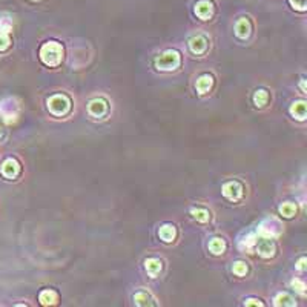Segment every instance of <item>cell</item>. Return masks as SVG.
I'll use <instances>...</instances> for the list:
<instances>
[{
	"label": "cell",
	"mask_w": 307,
	"mask_h": 307,
	"mask_svg": "<svg viewBox=\"0 0 307 307\" xmlns=\"http://www.w3.org/2000/svg\"><path fill=\"white\" fill-rule=\"evenodd\" d=\"M40 60L50 68L59 66L63 60V46L57 42L45 43L40 50Z\"/></svg>",
	"instance_id": "1"
},
{
	"label": "cell",
	"mask_w": 307,
	"mask_h": 307,
	"mask_svg": "<svg viewBox=\"0 0 307 307\" xmlns=\"http://www.w3.org/2000/svg\"><path fill=\"white\" fill-rule=\"evenodd\" d=\"M48 109L55 117H63L71 111V100L65 94H55L48 99Z\"/></svg>",
	"instance_id": "2"
},
{
	"label": "cell",
	"mask_w": 307,
	"mask_h": 307,
	"mask_svg": "<svg viewBox=\"0 0 307 307\" xmlns=\"http://www.w3.org/2000/svg\"><path fill=\"white\" fill-rule=\"evenodd\" d=\"M180 54L178 51L174 50H169L166 52H163L161 55H158L155 59V68L158 71H175L178 66H180Z\"/></svg>",
	"instance_id": "3"
},
{
	"label": "cell",
	"mask_w": 307,
	"mask_h": 307,
	"mask_svg": "<svg viewBox=\"0 0 307 307\" xmlns=\"http://www.w3.org/2000/svg\"><path fill=\"white\" fill-rule=\"evenodd\" d=\"M18 114H20V106H18L16 99L8 97L0 102V117L3 119L5 123L8 124L16 123L18 119Z\"/></svg>",
	"instance_id": "4"
},
{
	"label": "cell",
	"mask_w": 307,
	"mask_h": 307,
	"mask_svg": "<svg viewBox=\"0 0 307 307\" xmlns=\"http://www.w3.org/2000/svg\"><path fill=\"white\" fill-rule=\"evenodd\" d=\"M281 223L278 222L276 218H267L264 220V222L260 224V227H258V234H260L261 237H267V238H275L281 234Z\"/></svg>",
	"instance_id": "5"
},
{
	"label": "cell",
	"mask_w": 307,
	"mask_h": 307,
	"mask_svg": "<svg viewBox=\"0 0 307 307\" xmlns=\"http://www.w3.org/2000/svg\"><path fill=\"white\" fill-rule=\"evenodd\" d=\"M256 246V254L263 256V258H272L275 255V243L272 241V238H267V237H261L260 239H256L255 241Z\"/></svg>",
	"instance_id": "6"
},
{
	"label": "cell",
	"mask_w": 307,
	"mask_h": 307,
	"mask_svg": "<svg viewBox=\"0 0 307 307\" xmlns=\"http://www.w3.org/2000/svg\"><path fill=\"white\" fill-rule=\"evenodd\" d=\"M108 111H109V106L104 99H94L88 104V112L94 119H103L104 115L108 114Z\"/></svg>",
	"instance_id": "7"
},
{
	"label": "cell",
	"mask_w": 307,
	"mask_h": 307,
	"mask_svg": "<svg viewBox=\"0 0 307 307\" xmlns=\"http://www.w3.org/2000/svg\"><path fill=\"white\" fill-rule=\"evenodd\" d=\"M194 11H195V16L201 18V20H209V18H212L215 8L210 0H200V2L195 3Z\"/></svg>",
	"instance_id": "8"
},
{
	"label": "cell",
	"mask_w": 307,
	"mask_h": 307,
	"mask_svg": "<svg viewBox=\"0 0 307 307\" xmlns=\"http://www.w3.org/2000/svg\"><path fill=\"white\" fill-rule=\"evenodd\" d=\"M0 172H2V175L5 178L13 180L16 177H18L20 174V165H18V161L16 158H6L2 163V168H0Z\"/></svg>",
	"instance_id": "9"
},
{
	"label": "cell",
	"mask_w": 307,
	"mask_h": 307,
	"mask_svg": "<svg viewBox=\"0 0 307 307\" xmlns=\"http://www.w3.org/2000/svg\"><path fill=\"white\" fill-rule=\"evenodd\" d=\"M243 186L238 181H229L223 186V195L230 201H238L243 197Z\"/></svg>",
	"instance_id": "10"
},
{
	"label": "cell",
	"mask_w": 307,
	"mask_h": 307,
	"mask_svg": "<svg viewBox=\"0 0 307 307\" xmlns=\"http://www.w3.org/2000/svg\"><path fill=\"white\" fill-rule=\"evenodd\" d=\"M189 50L192 54L201 55L207 50V38L205 35H195L189 40Z\"/></svg>",
	"instance_id": "11"
},
{
	"label": "cell",
	"mask_w": 307,
	"mask_h": 307,
	"mask_svg": "<svg viewBox=\"0 0 307 307\" xmlns=\"http://www.w3.org/2000/svg\"><path fill=\"white\" fill-rule=\"evenodd\" d=\"M251 33H252V25H251V22H249V18L241 17L235 23V34H237V37L241 38V40H246V38H249V35H251Z\"/></svg>",
	"instance_id": "12"
},
{
	"label": "cell",
	"mask_w": 307,
	"mask_h": 307,
	"mask_svg": "<svg viewBox=\"0 0 307 307\" xmlns=\"http://www.w3.org/2000/svg\"><path fill=\"white\" fill-rule=\"evenodd\" d=\"M212 86H214V79H212V75H209V74H203L201 77H198V80L195 83L197 92L201 95L207 94L210 89H212Z\"/></svg>",
	"instance_id": "13"
},
{
	"label": "cell",
	"mask_w": 307,
	"mask_h": 307,
	"mask_svg": "<svg viewBox=\"0 0 307 307\" xmlns=\"http://www.w3.org/2000/svg\"><path fill=\"white\" fill-rule=\"evenodd\" d=\"M158 237L163 239L165 243H172L177 237V229L174 224H165L161 226L158 230Z\"/></svg>",
	"instance_id": "14"
},
{
	"label": "cell",
	"mask_w": 307,
	"mask_h": 307,
	"mask_svg": "<svg viewBox=\"0 0 307 307\" xmlns=\"http://www.w3.org/2000/svg\"><path fill=\"white\" fill-rule=\"evenodd\" d=\"M290 114H292V117L296 119V120H306V115H307V104L306 102L300 100V102H295L292 106H290Z\"/></svg>",
	"instance_id": "15"
},
{
	"label": "cell",
	"mask_w": 307,
	"mask_h": 307,
	"mask_svg": "<svg viewBox=\"0 0 307 307\" xmlns=\"http://www.w3.org/2000/svg\"><path fill=\"white\" fill-rule=\"evenodd\" d=\"M145 267H146V272L149 273V276L155 278L161 272L163 263H161V260H158V258H148L145 261Z\"/></svg>",
	"instance_id": "16"
},
{
	"label": "cell",
	"mask_w": 307,
	"mask_h": 307,
	"mask_svg": "<svg viewBox=\"0 0 307 307\" xmlns=\"http://www.w3.org/2000/svg\"><path fill=\"white\" fill-rule=\"evenodd\" d=\"M57 300H59L57 292H54L51 289H46L38 295V301H40V304H43V306H54V304H57Z\"/></svg>",
	"instance_id": "17"
},
{
	"label": "cell",
	"mask_w": 307,
	"mask_h": 307,
	"mask_svg": "<svg viewBox=\"0 0 307 307\" xmlns=\"http://www.w3.org/2000/svg\"><path fill=\"white\" fill-rule=\"evenodd\" d=\"M209 251L214 255H223L226 251V241L223 238H212L209 241Z\"/></svg>",
	"instance_id": "18"
},
{
	"label": "cell",
	"mask_w": 307,
	"mask_h": 307,
	"mask_svg": "<svg viewBox=\"0 0 307 307\" xmlns=\"http://www.w3.org/2000/svg\"><path fill=\"white\" fill-rule=\"evenodd\" d=\"M134 303H136V306H141V307H146V306H157V303L154 301V298L146 293V292H138L134 295Z\"/></svg>",
	"instance_id": "19"
},
{
	"label": "cell",
	"mask_w": 307,
	"mask_h": 307,
	"mask_svg": "<svg viewBox=\"0 0 307 307\" xmlns=\"http://www.w3.org/2000/svg\"><path fill=\"white\" fill-rule=\"evenodd\" d=\"M275 306L276 307H281V306L293 307V306H296V303H295V300L292 298L289 293H278L275 296Z\"/></svg>",
	"instance_id": "20"
},
{
	"label": "cell",
	"mask_w": 307,
	"mask_h": 307,
	"mask_svg": "<svg viewBox=\"0 0 307 307\" xmlns=\"http://www.w3.org/2000/svg\"><path fill=\"white\" fill-rule=\"evenodd\" d=\"M13 31V18L8 14H0V34H9Z\"/></svg>",
	"instance_id": "21"
},
{
	"label": "cell",
	"mask_w": 307,
	"mask_h": 307,
	"mask_svg": "<svg viewBox=\"0 0 307 307\" xmlns=\"http://www.w3.org/2000/svg\"><path fill=\"white\" fill-rule=\"evenodd\" d=\"M267 100H269V94L264 89H258L254 94V103H255L256 108H264L267 104Z\"/></svg>",
	"instance_id": "22"
},
{
	"label": "cell",
	"mask_w": 307,
	"mask_h": 307,
	"mask_svg": "<svg viewBox=\"0 0 307 307\" xmlns=\"http://www.w3.org/2000/svg\"><path fill=\"white\" fill-rule=\"evenodd\" d=\"M190 214L200 223H207L209 222V217H210L207 210L203 209V207H194V209L190 210Z\"/></svg>",
	"instance_id": "23"
},
{
	"label": "cell",
	"mask_w": 307,
	"mask_h": 307,
	"mask_svg": "<svg viewBox=\"0 0 307 307\" xmlns=\"http://www.w3.org/2000/svg\"><path fill=\"white\" fill-rule=\"evenodd\" d=\"M296 205L295 203H283L280 206V214L284 217V218H292L296 215Z\"/></svg>",
	"instance_id": "24"
},
{
	"label": "cell",
	"mask_w": 307,
	"mask_h": 307,
	"mask_svg": "<svg viewBox=\"0 0 307 307\" xmlns=\"http://www.w3.org/2000/svg\"><path fill=\"white\" fill-rule=\"evenodd\" d=\"M232 272L237 275V276H244L247 273V264L243 263V261H237L232 267Z\"/></svg>",
	"instance_id": "25"
},
{
	"label": "cell",
	"mask_w": 307,
	"mask_h": 307,
	"mask_svg": "<svg viewBox=\"0 0 307 307\" xmlns=\"http://www.w3.org/2000/svg\"><path fill=\"white\" fill-rule=\"evenodd\" d=\"M11 45V37L9 34H0V51H5Z\"/></svg>",
	"instance_id": "26"
},
{
	"label": "cell",
	"mask_w": 307,
	"mask_h": 307,
	"mask_svg": "<svg viewBox=\"0 0 307 307\" xmlns=\"http://www.w3.org/2000/svg\"><path fill=\"white\" fill-rule=\"evenodd\" d=\"M290 5L296 11H306L307 8V0H289Z\"/></svg>",
	"instance_id": "27"
},
{
	"label": "cell",
	"mask_w": 307,
	"mask_h": 307,
	"mask_svg": "<svg viewBox=\"0 0 307 307\" xmlns=\"http://www.w3.org/2000/svg\"><path fill=\"white\" fill-rule=\"evenodd\" d=\"M292 286H293L295 289L298 290L300 293H304V290H306V284H304L301 280H292Z\"/></svg>",
	"instance_id": "28"
},
{
	"label": "cell",
	"mask_w": 307,
	"mask_h": 307,
	"mask_svg": "<svg viewBox=\"0 0 307 307\" xmlns=\"http://www.w3.org/2000/svg\"><path fill=\"white\" fill-rule=\"evenodd\" d=\"M255 241H256V239H255V237L254 235H249L247 238H244V244H241L243 247H251V246H254L255 244Z\"/></svg>",
	"instance_id": "29"
},
{
	"label": "cell",
	"mask_w": 307,
	"mask_h": 307,
	"mask_svg": "<svg viewBox=\"0 0 307 307\" xmlns=\"http://www.w3.org/2000/svg\"><path fill=\"white\" fill-rule=\"evenodd\" d=\"M244 306H260V307H263L264 304L260 300H256V298H247L244 301Z\"/></svg>",
	"instance_id": "30"
},
{
	"label": "cell",
	"mask_w": 307,
	"mask_h": 307,
	"mask_svg": "<svg viewBox=\"0 0 307 307\" xmlns=\"http://www.w3.org/2000/svg\"><path fill=\"white\" fill-rule=\"evenodd\" d=\"M296 269L298 271H306V258H300L298 263H296Z\"/></svg>",
	"instance_id": "31"
},
{
	"label": "cell",
	"mask_w": 307,
	"mask_h": 307,
	"mask_svg": "<svg viewBox=\"0 0 307 307\" xmlns=\"http://www.w3.org/2000/svg\"><path fill=\"white\" fill-rule=\"evenodd\" d=\"M300 86H301V91L306 92V80H301V85Z\"/></svg>",
	"instance_id": "32"
},
{
	"label": "cell",
	"mask_w": 307,
	"mask_h": 307,
	"mask_svg": "<svg viewBox=\"0 0 307 307\" xmlns=\"http://www.w3.org/2000/svg\"><path fill=\"white\" fill-rule=\"evenodd\" d=\"M3 136H5V132H3V129H2V128H0V140L3 138Z\"/></svg>",
	"instance_id": "33"
}]
</instances>
